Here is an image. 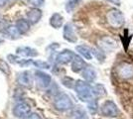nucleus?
<instances>
[{
	"instance_id": "f257e3e1",
	"label": "nucleus",
	"mask_w": 133,
	"mask_h": 119,
	"mask_svg": "<svg viewBox=\"0 0 133 119\" xmlns=\"http://www.w3.org/2000/svg\"><path fill=\"white\" fill-rule=\"evenodd\" d=\"M74 88L76 90L78 97L82 101L88 102L90 99L94 98V93H92V86L84 80H81V79L77 80Z\"/></svg>"
},
{
	"instance_id": "f03ea898",
	"label": "nucleus",
	"mask_w": 133,
	"mask_h": 119,
	"mask_svg": "<svg viewBox=\"0 0 133 119\" xmlns=\"http://www.w3.org/2000/svg\"><path fill=\"white\" fill-rule=\"evenodd\" d=\"M106 21L112 28L119 29L124 24V15L118 9H111L106 13Z\"/></svg>"
},
{
	"instance_id": "7ed1b4c3",
	"label": "nucleus",
	"mask_w": 133,
	"mask_h": 119,
	"mask_svg": "<svg viewBox=\"0 0 133 119\" xmlns=\"http://www.w3.org/2000/svg\"><path fill=\"white\" fill-rule=\"evenodd\" d=\"M114 73L121 79H133V65L127 62H119L115 67Z\"/></svg>"
},
{
	"instance_id": "20e7f679",
	"label": "nucleus",
	"mask_w": 133,
	"mask_h": 119,
	"mask_svg": "<svg viewBox=\"0 0 133 119\" xmlns=\"http://www.w3.org/2000/svg\"><path fill=\"white\" fill-rule=\"evenodd\" d=\"M54 106L59 111H68L72 108V101L70 96L66 93H61L57 95L54 101Z\"/></svg>"
},
{
	"instance_id": "39448f33",
	"label": "nucleus",
	"mask_w": 133,
	"mask_h": 119,
	"mask_svg": "<svg viewBox=\"0 0 133 119\" xmlns=\"http://www.w3.org/2000/svg\"><path fill=\"white\" fill-rule=\"evenodd\" d=\"M100 112L106 117H116L119 114V110L114 102L111 100H106L100 106Z\"/></svg>"
},
{
	"instance_id": "423d86ee",
	"label": "nucleus",
	"mask_w": 133,
	"mask_h": 119,
	"mask_svg": "<svg viewBox=\"0 0 133 119\" xmlns=\"http://www.w3.org/2000/svg\"><path fill=\"white\" fill-rule=\"evenodd\" d=\"M35 80L37 82V85L41 88H46L51 85L52 79L48 74H45L43 72L37 71L35 73Z\"/></svg>"
},
{
	"instance_id": "0eeeda50",
	"label": "nucleus",
	"mask_w": 133,
	"mask_h": 119,
	"mask_svg": "<svg viewBox=\"0 0 133 119\" xmlns=\"http://www.w3.org/2000/svg\"><path fill=\"white\" fill-rule=\"evenodd\" d=\"M17 82L21 86L24 87H31L33 85V76L32 74L28 71L22 72L20 74H18L17 75Z\"/></svg>"
},
{
	"instance_id": "6e6552de",
	"label": "nucleus",
	"mask_w": 133,
	"mask_h": 119,
	"mask_svg": "<svg viewBox=\"0 0 133 119\" xmlns=\"http://www.w3.org/2000/svg\"><path fill=\"white\" fill-rule=\"evenodd\" d=\"M30 111H31V107L26 102H20L13 108V114L19 118L26 117L28 114L30 113Z\"/></svg>"
},
{
	"instance_id": "1a4fd4ad",
	"label": "nucleus",
	"mask_w": 133,
	"mask_h": 119,
	"mask_svg": "<svg viewBox=\"0 0 133 119\" xmlns=\"http://www.w3.org/2000/svg\"><path fill=\"white\" fill-rule=\"evenodd\" d=\"M63 35H64V39L70 43H76L78 41V37H77L76 32H75V28L71 23H68L65 25Z\"/></svg>"
},
{
	"instance_id": "9d476101",
	"label": "nucleus",
	"mask_w": 133,
	"mask_h": 119,
	"mask_svg": "<svg viewBox=\"0 0 133 119\" xmlns=\"http://www.w3.org/2000/svg\"><path fill=\"white\" fill-rule=\"evenodd\" d=\"M75 54L71 50H64L63 52L59 53L56 57V62L59 65H66L70 62H72Z\"/></svg>"
},
{
	"instance_id": "9b49d317",
	"label": "nucleus",
	"mask_w": 133,
	"mask_h": 119,
	"mask_svg": "<svg viewBox=\"0 0 133 119\" xmlns=\"http://www.w3.org/2000/svg\"><path fill=\"white\" fill-rule=\"evenodd\" d=\"M82 76L84 79L87 82H94L97 76V73L94 67L85 66L82 71Z\"/></svg>"
},
{
	"instance_id": "f8f14e48",
	"label": "nucleus",
	"mask_w": 133,
	"mask_h": 119,
	"mask_svg": "<svg viewBox=\"0 0 133 119\" xmlns=\"http://www.w3.org/2000/svg\"><path fill=\"white\" fill-rule=\"evenodd\" d=\"M85 67V62L83 60V58H81L78 55H76L72 60V71L75 73H79L83 71V68Z\"/></svg>"
},
{
	"instance_id": "ddd939ff",
	"label": "nucleus",
	"mask_w": 133,
	"mask_h": 119,
	"mask_svg": "<svg viewBox=\"0 0 133 119\" xmlns=\"http://www.w3.org/2000/svg\"><path fill=\"white\" fill-rule=\"evenodd\" d=\"M42 18V11L38 8H33L27 13V19L28 22L31 24H36L40 21V19Z\"/></svg>"
},
{
	"instance_id": "4468645a",
	"label": "nucleus",
	"mask_w": 133,
	"mask_h": 119,
	"mask_svg": "<svg viewBox=\"0 0 133 119\" xmlns=\"http://www.w3.org/2000/svg\"><path fill=\"white\" fill-rule=\"evenodd\" d=\"M76 50L81 56H83L85 60H91L94 55H92V49L85 45H78L76 47Z\"/></svg>"
},
{
	"instance_id": "2eb2a0df",
	"label": "nucleus",
	"mask_w": 133,
	"mask_h": 119,
	"mask_svg": "<svg viewBox=\"0 0 133 119\" xmlns=\"http://www.w3.org/2000/svg\"><path fill=\"white\" fill-rule=\"evenodd\" d=\"M16 53L23 57H36L38 56V53L35 49L29 48V47H19L17 48Z\"/></svg>"
},
{
	"instance_id": "dca6fc26",
	"label": "nucleus",
	"mask_w": 133,
	"mask_h": 119,
	"mask_svg": "<svg viewBox=\"0 0 133 119\" xmlns=\"http://www.w3.org/2000/svg\"><path fill=\"white\" fill-rule=\"evenodd\" d=\"M64 24V18L60 13H54L50 18V25L55 29L61 28Z\"/></svg>"
},
{
	"instance_id": "f3484780",
	"label": "nucleus",
	"mask_w": 133,
	"mask_h": 119,
	"mask_svg": "<svg viewBox=\"0 0 133 119\" xmlns=\"http://www.w3.org/2000/svg\"><path fill=\"white\" fill-rule=\"evenodd\" d=\"M15 26L17 27L18 31L20 32V34H25L30 29V23L28 22V20H25V19H19V20H17Z\"/></svg>"
},
{
	"instance_id": "a211bd4d",
	"label": "nucleus",
	"mask_w": 133,
	"mask_h": 119,
	"mask_svg": "<svg viewBox=\"0 0 133 119\" xmlns=\"http://www.w3.org/2000/svg\"><path fill=\"white\" fill-rule=\"evenodd\" d=\"M3 33H4L7 37H9L10 39H18L19 36L21 35L15 25H10V26H8Z\"/></svg>"
},
{
	"instance_id": "6ab92c4d",
	"label": "nucleus",
	"mask_w": 133,
	"mask_h": 119,
	"mask_svg": "<svg viewBox=\"0 0 133 119\" xmlns=\"http://www.w3.org/2000/svg\"><path fill=\"white\" fill-rule=\"evenodd\" d=\"M92 93L94 97H102L106 95V89L102 85L97 83L92 86Z\"/></svg>"
},
{
	"instance_id": "aec40b11",
	"label": "nucleus",
	"mask_w": 133,
	"mask_h": 119,
	"mask_svg": "<svg viewBox=\"0 0 133 119\" xmlns=\"http://www.w3.org/2000/svg\"><path fill=\"white\" fill-rule=\"evenodd\" d=\"M88 108H89V110L90 111V113H96V111H97V109H98V105H97V102L96 100L92 98V99H90L89 101H88Z\"/></svg>"
},
{
	"instance_id": "412c9836",
	"label": "nucleus",
	"mask_w": 133,
	"mask_h": 119,
	"mask_svg": "<svg viewBox=\"0 0 133 119\" xmlns=\"http://www.w3.org/2000/svg\"><path fill=\"white\" fill-rule=\"evenodd\" d=\"M78 3H79V0H70L66 4V10L69 13H71L78 5Z\"/></svg>"
},
{
	"instance_id": "4be33fe9",
	"label": "nucleus",
	"mask_w": 133,
	"mask_h": 119,
	"mask_svg": "<svg viewBox=\"0 0 133 119\" xmlns=\"http://www.w3.org/2000/svg\"><path fill=\"white\" fill-rule=\"evenodd\" d=\"M122 44H124V48L125 50H127V46L131 40V35L128 34V30H124V34L121 36Z\"/></svg>"
},
{
	"instance_id": "5701e85b",
	"label": "nucleus",
	"mask_w": 133,
	"mask_h": 119,
	"mask_svg": "<svg viewBox=\"0 0 133 119\" xmlns=\"http://www.w3.org/2000/svg\"><path fill=\"white\" fill-rule=\"evenodd\" d=\"M62 82H63V85H65V86L69 87V88L75 86V80L71 79V78H69V76H65L64 79H62Z\"/></svg>"
},
{
	"instance_id": "b1692460",
	"label": "nucleus",
	"mask_w": 133,
	"mask_h": 119,
	"mask_svg": "<svg viewBox=\"0 0 133 119\" xmlns=\"http://www.w3.org/2000/svg\"><path fill=\"white\" fill-rule=\"evenodd\" d=\"M34 66H36L37 68H50V64L47 62H44V61H40V60H38V61H35V62H32Z\"/></svg>"
},
{
	"instance_id": "393cba45",
	"label": "nucleus",
	"mask_w": 133,
	"mask_h": 119,
	"mask_svg": "<svg viewBox=\"0 0 133 119\" xmlns=\"http://www.w3.org/2000/svg\"><path fill=\"white\" fill-rule=\"evenodd\" d=\"M92 55L95 56V58L97 59V60H99V61H102V60H104V52L99 50V49H92Z\"/></svg>"
},
{
	"instance_id": "a878e982",
	"label": "nucleus",
	"mask_w": 133,
	"mask_h": 119,
	"mask_svg": "<svg viewBox=\"0 0 133 119\" xmlns=\"http://www.w3.org/2000/svg\"><path fill=\"white\" fill-rule=\"evenodd\" d=\"M0 69H1V71L6 74H10V68H9V66H8V64H7L5 61L0 60Z\"/></svg>"
},
{
	"instance_id": "bb28decb",
	"label": "nucleus",
	"mask_w": 133,
	"mask_h": 119,
	"mask_svg": "<svg viewBox=\"0 0 133 119\" xmlns=\"http://www.w3.org/2000/svg\"><path fill=\"white\" fill-rule=\"evenodd\" d=\"M72 119H88V117L85 116V114L83 113L81 110H77L72 113Z\"/></svg>"
},
{
	"instance_id": "cd10ccee",
	"label": "nucleus",
	"mask_w": 133,
	"mask_h": 119,
	"mask_svg": "<svg viewBox=\"0 0 133 119\" xmlns=\"http://www.w3.org/2000/svg\"><path fill=\"white\" fill-rule=\"evenodd\" d=\"M28 3H30L32 6L34 7H36V8H38L40 6H42L44 4L45 0H27Z\"/></svg>"
},
{
	"instance_id": "c85d7f7f",
	"label": "nucleus",
	"mask_w": 133,
	"mask_h": 119,
	"mask_svg": "<svg viewBox=\"0 0 133 119\" xmlns=\"http://www.w3.org/2000/svg\"><path fill=\"white\" fill-rule=\"evenodd\" d=\"M9 25H8V22L4 20V19H0V32H4L5 31V29L8 27Z\"/></svg>"
},
{
	"instance_id": "c756f323",
	"label": "nucleus",
	"mask_w": 133,
	"mask_h": 119,
	"mask_svg": "<svg viewBox=\"0 0 133 119\" xmlns=\"http://www.w3.org/2000/svg\"><path fill=\"white\" fill-rule=\"evenodd\" d=\"M8 61H9V62H13V64L21 62V60H20L19 58L15 57V56H13V55H9V56H8Z\"/></svg>"
},
{
	"instance_id": "7c9ffc66",
	"label": "nucleus",
	"mask_w": 133,
	"mask_h": 119,
	"mask_svg": "<svg viewBox=\"0 0 133 119\" xmlns=\"http://www.w3.org/2000/svg\"><path fill=\"white\" fill-rule=\"evenodd\" d=\"M25 119H42V118H41L40 115H38L37 113H31V114H29V115H27V116L25 117Z\"/></svg>"
},
{
	"instance_id": "2f4dec72",
	"label": "nucleus",
	"mask_w": 133,
	"mask_h": 119,
	"mask_svg": "<svg viewBox=\"0 0 133 119\" xmlns=\"http://www.w3.org/2000/svg\"><path fill=\"white\" fill-rule=\"evenodd\" d=\"M109 2H111V3H113V4H115V5L117 6H120V0H108Z\"/></svg>"
},
{
	"instance_id": "473e14b6",
	"label": "nucleus",
	"mask_w": 133,
	"mask_h": 119,
	"mask_svg": "<svg viewBox=\"0 0 133 119\" xmlns=\"http://www.w3.org/2000/svg\"><path fill=\"white\" fill-rule=\"evenodd\" d=\"M9 0H0V7H3V6H5L7 4V2H8Z\"/></svg>"
},
{
	"instance_id": "72a5a7b5",
	"label": "nucleus",
	"mask_w": 133,
	"mask_h": 119,
	"mask_svg": "<svg viewBox=\"0 0 133 119\" xmlns=\"http://www.w3.org/2000/svg\"><path fill=\"white\" fill-rule=\"evenodd\" d=\"M0 43H3V40L2 39H0Z\"/></svg>"
}]
</instances>
